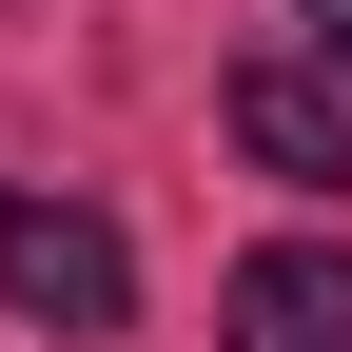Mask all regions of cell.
Segmentation results:
<instances>
[{
	"mask_svg": "<svg viewBox=\"0 0 352 352\" xmlns=\"http://www.w3.org/2000/svg\"><path fill=\"white\" fill-rule=\"evenodd\" d=\"M215 118H235V157H254V176L352 196V78H314V59H235V78H215Z\"/></svg>",
	"mask_w": 352,
	"mask_h": 352,
	"instance_id": "obj_2",
	"label": "cell"
},
{
	"mask_svg": "<svg viewBox=\"0 0 352 352\" xmlns=\"http://www.w3.org/2000/svg\"><path fill=\"white\" fill-rule=\"evenodd\" d=\"M215 352H352V254L333 235H274L215 274Z\"/></svg>",
	"mask_w": 352,
	"mask_h": 352,
	"instance_id": "obj_3",
	"label": "cell"
},
{
	"mask_svg": "<svg viewBox=\"0 0 352 352\" xmlns=\"http://www.w3.org/2000/svg\"><path fill=\"white\" fill-rule=\"evenodd\" d=\"M0 294H20L39 333H138V254H118V215L20 196V176H0Z\"/></svg>",
	"mask_w": 352,
	"mask_h": 352,
	"instance_id": "obj_1",
	"label": "cell"
},
{
	"mask_svg": "<svg viewBox=\"0 0 352 352\" xmlns=\"http://www.w3.org/2000/svg\"><path fill=\"white\" fill-rule=\"evenodd\" d=\"M294 20H314V59H333V78H352V0H294Z\"/></svg>",
	"mask_w": 352,
	"mask_h": 352,
	"instance_id": "obj_4",
	"label": "cell"
}]
</instances>
